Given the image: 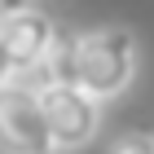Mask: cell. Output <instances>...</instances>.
<instances>
[{"mask_svg": "<svg viewBox=\"0 0 154 154\" xmlns=\"http://www.w3.org/2000/svg\"><path fill=\"white\" fill-rule=\"evenodd\" d=\"M141 66V44L132 26H93L75 35V88L106 106L110 97H123Z\"/></svg>", "mask_w": 154, "mask_h": 154, "instance_id": "cell-1", "label": "cell"}, {"mask_svg": "<svg viewBox=\"0 0 154 154\" xmlns=\"http://www.w3.org/2000/svg\"><path fill=\"white\" fill-rule=\"evenodd\" d=\"M35 101H40V115H44L53 154L84 150V145L101 132V101H93L88 93H79L75 84H48V88H35Z\"/></svg>", "mask_w": 154, "mask_h": 154, "instance_id": "cell-2", "label": "cell"}, {"mask_svg": "<svg viewBox=\"0 0 154 154\" xmlns=\"http://www.w3.org/2000/svg\"><path fill=\"white\" fill-rule=\"evenodd\" d=\"M0 154H53L35 88L26 84L0 88Z\"/></svg>", "mask_w": 154, "mask_h": 154, "instance_id": "cell-3", "label": "cell"}, {"mask_svg": "<svg viewBox=\"0 0 154 154\" xmlns=\"http://www.w3.org/2000/svg\"><path fill=\"white\" fill-rule=\"evenodd\" d=\"M53 26H57V22H53L44 9H22L18 18H9V22L0 26V44H5L13 71H18V84L40 66L48 40H53Z\"/></svg>", "mask_w": 154, "mask_h": 154, "instance_id": "cell-4", "label": "cell"}, {"mask_svg": "<svg viewBox=\"0 0 154 154\" xmlns=\"http://www.w3.org/2000/svg\"><path fill=\"white\" fill-rule=\"evenodd\" d=\"M26 88H48V84H75V31H66V26H53V40H48L44 57H40V66L31 75H26Z\"/></svg>", "mask_w": 154, "mask_h": 154, "instance_id": "cell-5", "label": "cell"}, {"mask_svg": "<svg viewBox=\"0 0 154 154\" xmlns=\"http://www.w3.org/2000/svg\"><path fill=\"white\" fill-rule=\"evenodd\" d=\"M110 154H154V137L150 132H123L110 145Z\"/></svg>", "mask_w": 154, "mask_h": 154, "instance_id": "cell-6", "label": "cell"}, {"mask_svg": "<svg viewBox=\"0 0 154 154\" xmlns=\"http://www.w3.org/2000/svg\"><path fill=\"white\" fill-rule=\"evenodd\" d=\"M22 9H35V0H0V26L9 22V18H18Z\"/></svg>", "mask_w": 154, "mask_h": 154, "instance_id": "cell-7", "label": "cell"}, {"mask_svg": "<svg viewBox=\"0 0 154 154\" xmlns=\"http://www.w3.org/2000/svg\"><path fill=\"white\" fill-rule=\"evenodd\" d=\"M9 84H18V71H13L9 53H5V44H0V88H9Z\"/></svg>", "mask_w": 154, "mask_h": 154, "instance_id": "cell-8", "label": "cell"}]
</instances>
